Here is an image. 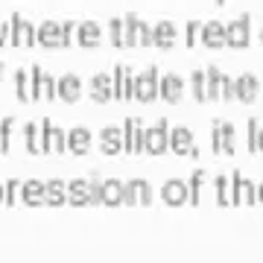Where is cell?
Listing matches in <instances>:
<instances>
[{
  "instance_id": "obj_14",
  "label": "cell",
  "mask_w": 263,
  "mask_h": 263,
  "mask_svg": "<svg viewBox=\"0 0 263 263\" xmlns=\"http://www.w3.org/2000/svg\"><path fill=\"white\" fill-rule=\"evenodd\" d=\"M21 199H24V205H41L44 202V181L41 179L21 181Z\"/></svg>"
},
{
  "instance_id": "obj_35",
  "label": "cell",
  "mask_w": 263,
  "mask_h": 263,
  "mask_svg": "<svg viewBox=\"0 0 263 263\" xmlns=\"http://www.w3.org/2000/svg\"><path fill=\"white\" fill-rule=\"evenodd\" d=\"M0 205H3V181H0Z\"/></svg>"
},
{
  "instance_id": "obj_26",
  "label": "cell",
  "mask_w": 263,
  "mask_h": 263,
  "mask_svg": "<svg viewBox=\"0 0 263 263\" xmlns=\"http://www.w3.org/2000/svg\"><path fill=\"white\" fill-rule=\"evenodd\" d=\"M56 97V79L53 76H41L38 79V97Z\"/></svg>"
},
{
  "instance_id": "obj_1",
  "label": "cell",
  "mask_w": 263,
  "mask_h": 263,
  "mask_svg": "<svg viewBox=\"0 0 263 263\" xmlns=\"http://www.w3.org/2000/svg\"><path fill=\"white\" fill-rule=\"evenodd\" d=\"M170 149V123L167 117H158V120L143 129V152L149 155H164Z\"/></svg>"
},
{
  "instance_id": "obj_19",
  "label": "cell",
  "mask_w": 263,
  "mask_h": 263,
  "mask_svg": "<svg viewBox=\"0 0 263 263\" xmlns=\"http://www.w3.org/2000/svg\"><path fill=\"white\" fill-rule=\"evenodd\" d=\"M161 97L167 100V103H179L181 100V79L176 73H170L161 79Z\"/></svg>"
},
{
  "instance_id": "obj_25",
  "label": "cell",
  "mask_w": 263,
  "mask_h": 263,
  "mask_svg": "<svg viewBox=\"0 0 263 263\" xmlns=\"http://www.w3.org/2000/svg\"><path fill=\"white\" fill-rule=\"evenodd\" d=\"M18 196H21L18 179H6L3 181V202H6V205H18Z\"/></svg>"
},
{
  "instance_id": "obj_18",
  "label": "cell",
  "mask_w": 263,
  "mask_h": 263,
  "mask_svg": "<svg viewBox=\"0 0 263 263\" xmlns=\"http://www.w3.org/2000/svg\"><path fill=\"white\" fill-rule=\"evenodd\" d=\"M24 141H27L29 155H41V126L38 123H24Z\"/></svg>"
},
{
  "instance_id": "obj_11",
  "label": "cell",
  "mask_w": 263,
  "mask_h": 263,
  "mask_svg": "<svg viewBox=\"0 0 263 263\" xmlns=\"http://www.w3.org/2000/svg\"><path fill=\"white\" fill-rule=\"evenodd\" d=\"M67 149L73 152V155H88L91 152V129L73 126V129L67 132Z\"/></svg>"
},
{
  "instance_id": "obj_33",
  "label": "cell",
  "mask_w": 263,
  "mask_h": 263,
  "mask_svg": "<svg viewBox=\"0 0 263 263\" xmlns=\"http://www.w3.org/2000/svg\"><path fill=\"white\" fill-rule=\"evenodd\" d=\"M257 152H263V126H260V132H257Z\"/></svg>"
},
{
  "instance_id": "obj_24",
  "label": "cell",
  "mask_w": 263,
  "mask_h": 263,
  "mask_svg": "<svg viewBox=\"0 0 263 263\" xmlns=\"http://www.w3.org/2000/svg\"><path fill=\"white\" fill-rule=\"evenodd\" d=\"M214 190H216V202H219V205H228V202H231V181H228L226 173H219L214 179Z\"/></svg>"
},
{
  "instance_id": "obj_15",
  "label": "cell",
  "mask_w": 263,
  "mask_h": 263,
  "mask_svg": "<svg viewBox=\"0 0 263 263\" xmlns=\"http://www.w3.org/2000/svg\"><path fill=\"white\" fill-rule=\"evenodd\" d=\"M56 94L62 97V100H67V103H73V100H79V94H82V85H79V79L76 76H62L56 82Z\"/></svg>"
},
{
  "instance_id": "obj_3",
  "label": "cell",
  "mask_w": 263,
  "mask_h": 263,
  "mask_svg": "<svg viewBox=\"0 0 263 263\" xmlns=\"http://www.w3.org/2000/svg\"><path fill=\"white\" fill-rule=\"evenodd\" d=\"M123 152H129V155H138L143 152V120L141 117H126L123 120Z\"/></svg>"
},
{
  "instance_id": "obj_21",
  "label": "cell",
  "mask_w": 263,
  "mask_h": 263,
  "mask_svg": "<svg viewBox=\"0 0 263 263\" xmlns=\"http://www.w3.org/2000/svg\"><path fill=\"white\" fill-rule=\"evenodd\" d=\"M12 135H15V117H3L0 120V155L12 152Z\"/></svg>"
},
{
  "instance_id": "obj_22",
  "label": "cell",
  "mask_w": 263,
  "mask_h": 263,
  "mask_svg": "<svg viewBox=\"0 0 263 263\" xmlns=\"http://www.w3.org/2000/svg\"><path fill=\"white\" fill-rule=\"evenodd\" d=\"M91 94H94L97 103H105V100H111V79L105 73L94 76V82H91Z\"/></svg>"
},
{
  "instance_id": "obj_28",
  "label": "cell",
  "mask_w": 263,
  "mask_h": 263,
  "mask_svg": "<svg viewBox=\"0 0 263 263\" xmlns=\"http://www.w3.org/2000/svg\"><path fill=\"white\" fill-rule=\"evenodd\" d=\"M219 79H222V76L216 73V70H211V73H208V82H205V97H219Z\"/></svg>"
},
{
  "instance_id": "obj_20",
  "label": "cell",
  "mask_w": 263,
  "mask_h": 263,
  "mask_svg": "<svg viewBox=\"0 0 263 263\" xmlns=\"http://www.w3.org/2000/svg\"><path fill=\"white\" fill-rule=\"evenodd\" d=\"M234 97L252 103L254 97H257V79H254V76H240V79L234 82Z\"/></svg>"
},
{
  "instance_id": "obj_27",
  "label": "cell",
  "mask_w": 263,
  "mask_h": 263,
  "mask_svg": "<svg viewBox=\"0 0 263 263\" xmlns=\"http://www.w3.org/2000/svg\"><path fill=\"white\" fill-rule=\"evenodd\" d=\"M257 132H260V123L249 117V135H246V141H249V152H257Z\"/></svg>"
},
{
  "instance_id": "obj_9",
  "label": "cell",
  "mask_w": 263,
  "mask_h": 263,
  "mask_svg": "<svg viewBox=\"0 0 263 263\" xmlns=\"http://www.w3.org/2000/svg\"><path fill=\"white\" fill-rule=\"evenodd\" d=\"M100 149L105 155H120L123 152V129L120 126H103L100 129Z\"/></svg>"
},
{
  "instance_id": "obj_30",
  "label": "cell",
  "mask_w": 263,
  "mask_h": 263,
  "mask_svg": "<svg viewBox=\"0 0 263 263\" xmlns=\"http://www.w3.org/2000/svg\"><path fill=\"white\" fill-rule=\"evenodd\" d=\"M193 94H196V100H205V76L202 73H193Z\"/></svg>"
},
{
  "instance_id": "obj_34",
  "label": "cell",
  "mask_w": 263,
  "mask_h": 263,
  "mask_svg": "<svg viewBox=\"0 0 263 263\" xmlns=\"http://www.w3.org/2000/svg\"><path fill=\"white\" fill-rule=\"evenodd\" d=\"M257 202H263V181H257Z\"/></svg>"
},
{
  "instance_id": "obj_32",
  "label": "cell",
  "mask_w": 263,
  "mask_h": 263,
  "mask_svg": "<svg viewBox=\"0 0 263 263\" xmlns=\"http://www.w3.org/2000/svg\"><path fill=\"white\" fill-rule=\"evenodd\" d=\"M208 35H211V44H219V38H222V32H219L216 27H211V32H208Z\"/></svg>"
},
{
  "instance_id": "obj_17",
  "label": "cell",
  "mask_w": 263,
  "mask_h": 263,
  "mask_svg": "<svg viewBox=\"0 0 263 263\" xmlns=\"http://www.w3.org/2000/svg\"><path fill=\"white\" fill-rule=\"evenodd\" d=\"M67 202L70 205H88V179L67 181Z\"/></svg>"
},
{
  "instance_id": "obj_13",
  "label": "cell",
  "mask_w": 263,
  "mask_h": 263,
  "mask_svg": "<svg viewBox=\"0 0 263 263\" xmlns=\"http://www.w3.org/2000/svg\"><path fill=\"white\" fill-rule=\"evenodd\" d=\"M155 94H158L155 70H149V73H143V76H138V79H135V97H138V100L149 103V100H155Z\"/></svg>"
},
{
  "instance_id": "obj_2",
  "label": "cell",
  "mask_w": 263,
  "mask_h": 263,
  "mask_svg": "<svg viewBox=\"0 0 263 263\" xmlns=\"http://www.w3.org/2000/svg\"><path fill=\"white\" fill-rule=\"evenodd\" d=\"M257 202V184L240 170L231 173V205H254Z\"/></svg>"
},
{
  "instance_id": "obj_7",
  "label": "cell",
  "mask_w": 263,
  "mask_h": 263,
  "mask_svg": "<svg viewBox=\"0 0 263 263\" xmlns=\"http://www.w3.org/2000/svg\"><path fill=\"white\" fill-rule=\"evenodd\" d=\"M196 143H193V132L187 126H170V149L176 155H190Z\"/></svg>"
},
{
  "instance_id": "obj_5",
  "label": "cell",
  "mask_w": 263,
  "mask_h": 263,
  "mask_svg": "<svg viewBox=\"0 0 263 263\" xmlns=\"http://www.w3.org/2000/svg\"><path fill=\"white\" fill-rule=\"evenodd\" d=\"M152 202V184L146 179H129L123 181V205H149Z\"/></svg>"
},
{
  "instance_id": "obj_31",
  "label": "cell",
  "mask_w": 263,
  "mask_h": 263,
  "mask_svg": "<svg viewBox=\"0 0 263 263\" xmlns=\"http://www.w3.org/2000/svg\"><path fill=\"white\" fill-rule=\"evenodd\" d=\"M219 97H226V100L234 97V82L231 79H219Z\"/></svg>"
},
{
  "instance_id": "obj_6",
  "label": "cell",
  "mask_w": 263,
  "mask_h": 263,
  "mask_svg": "<svg viewBox=\"0 0 263 263\" xmlns=\"http://www.w3.org/2000/svg\"><path fill=\"white\" fill-rule=\"evenodd\" d=\"M216 129V138H219V152H226V155H234L237 152V129L231 120H214L211 123Z\"/></svg>"
},
{
  "instance_id": "obj_4",
  "label": "cell",
  "mask_w": 263,
  "mask_h": 263,
  "mask_svg": "<svg viewBox=\"0 0 263 263\" xmlns=\"http://www.w3.org/2000/svg\"><path fill=\"white\" fill-rule=\"evenodd\" d=\"M67 149V132L53 126L50 117L41 120V152H65Z\"/></svg>"
},
{
  "instance_id": "obj_10",
  "label": "cell",
  "mask_w": 263,
  "mask_h": 263,
  "mask_svg": "<svg viewBox=\"0 0 263 263\" xmlns=\"http://www.w3.org/2000/svg\"><path fill=\"white\" fill-rule=\"evenodd\" d=\"M100 205H108V208L123 205V181L120 179H100Z\"/></svg>"
},
{
  "instance_id": "obj_36",
  "label": "cell",
  "mask_w": 263,
  "mask_h": 263,
  "mask_svg": "<svg viewBox=\"0 0 263 263\" xmlns=\"http://www.w3.org/2000/svg\"><path fill=\"white\" fill-rule=\"evenodd\" d=\"M0 82H3V67H0Z\"/></svg>"
},
{
  "instance_id": "obj_23",
  "label": "cell",
  "mask_w": 263,
  "mask_h": 263,
  "mask_svg": "<svg viewBox=\"0 0 263 263\" xmlns=\"http://www.w3.org/2000/svg\"><path fill=\"white\" fill-rule=\"evenodd\" d=\"M15 94H18V100H35V88L27 73H15Z\"/></svg>"
},
{
  "instance_id": "obj_16",
  "label": "cell",
  "mask_w": 263,
  "mask_h": 263,
  "mask_svg": "<svg viewBox=\"0 0 263 263\" xmlns=\"http://www.w3.org/2000/svg\"><path fill=\"white\" fill-rule=\"evenodd\" d=\"M205 170L196 167L193 170V176L187 179V202L190 205H202V187H205Z\"/></svg>"
},
{
  "instance_id": "obj_12",
  "label": "cell",
  "mask_w": 263,
  "mask_h": 263,
  "mask_svg": "<svg viewBox=\"0 0 263 263\" xmlns=\"http://www.w3.org/2000/svg\"><path fill=\"white\" fill-rule=\"evenodd\" d=\"M67 202V184L65 179H47L44 181V205H65Z\"/></svg>"
},
{
  "instance_id": "obj_8",
  "label": "cell",
  "mask_w": 263,
  "mask_h": 263,
  "mask_svg": "<svg viewBox=\"0 0 263 263\" xmlns=\"http://www.w3.org/2000/svg\"><path fill=\"white\" fill-rule=\"evenodd\" d=\"M161 199H164L167 205H187V181L167 179L161 184Z\"/></svg>"
},
{
  "instance_id": "obj_29",
  "label": "cell",
  "mask_w": 263,
  "mask_h": 263,
  "mask_svg": "<svg viewBox=\"0 0 263 263\" xmlns=\"http://www.w3.org/2000/svg\"><path fill=\"white\" fill-rule=\"evenodd\" d=\"M88 205H100V176L88 179Z\"/></svg>"
}]
</instances>
